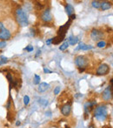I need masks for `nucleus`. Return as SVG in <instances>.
I'll use <instances>...</instances> for the list:
<instances>
[{"label": "nucleus", "instance_id": "obj_1", "mask_svg": "<svg viewBox=\"0 0 113 128\" xmlns=\"http://www.w3.org/2000/svg\"><path fill=\"white\" fill-rule=\"evenodd\" d=\"M93 116L98 121H105L108 117L107 107L105 104H99L93 109Z\"/></svg>", "mask_w": 113, "mask_h": 128}, {"label": "nucleus", "instance_id": "obj_2", "mask_svg": "<svg viewBox=\"0 0 113 128\" xmlns=\"http://www.w3.org/2000/svg\"><path fill=\"white\" fill-rule=\"evenodd\" d=\"M15 18L18 26L22 27L28 26V18L23 8L19 6L17 7V9L15 10Z\"/></svg>", "mask_w": 113, "mask_h": 128}, {"label": "nucleus", "instance_id": "obj_3", "mask_svg": "<svg viewBox=\"0 0 113 128\" xmlns=\"http://www.w3.org/2000/svg\"><path fill=\"white\" fill-rule=\"evenodd\" d=\"M75 64L78 66V70H79V72L82 73L85 72L86 67L89 64V59L85 56L79 55L78 57H76V58H75Z\"/></svg>", "mask_w": 113, "mask_h": 128}, {"label": "nucleus", "instance_id": "obj_4", "mask_svg": "<svg viewBox=\"0 0 113 128\" xmlns=\"http://www.w3.org/2000/svg\"><path fill=\"white\" fill-rule=\"evenodd\" d=\"M11 38V32L2 22H0V39L2 41H6Z\"/></svg>", "mask_w": 113, "mask_h": 128}, {"label": "nucleus", "instance_id": "obj_5", "mask_svg": "<svg viewBox=\"0 0 113 128\" xmlns=\"http://www.w3.org/2000/svg\"><path fill=\"white\" fill-rule=\"evenodd\" d=\"M104 37H105L104 32H102L101 30H98V29H92L91 32V38L92 40L99 42V41L103 40Z\"/></svg>", "mask_w": 113, "mask_h": 128}, {"label": "nucleus", "instance_id": "obj_6", "mask_svg": "<svg viewBox=\"0 0 113 128\" xmlns=\"http://www.w3.org/2000/svg\"><path fill=\"white\" fill-rule=\"evenodd\" d=\"M110 72V66L107 64H101L97 69V75L98 76H105L107 75Z\"/></svg>", "mask_w": 113, "mask_h": 128}, {"label": "nucleus", "instance_id": "obj_7", "mask_svg": "<svg viewBox=\"0 0 113 128\" xmlns=\"http://www.w3.org/2000/svg\"><path fill=\"white\" fill-rule=\"evenodd\" d=\"M41 20L44 23H49V22H51V21H52V16H51L50 8H47V9H45V10H44V12L41 14Z\"/></svg>", "mask_w": 113, "mask_h": 128}, {"label": "nucleus", "instance_id": "obj_8", "mask_svg": "<svg viewBox=\"0 0 113 128\" xmlns=\"http://www.w3.org/2000/svg\"><path fill=\"white\" fill-rule=\"evenodd\" d=\"M102 98L105 101H109L112 100V86H109L106 87V89L102 93Z\"/></svg>", "mask_w": 113, "mask_h": 128}, {"label": "nucleus", "instance_id": "obj_9", "mask_svg": "<svg viewBox=\"0 0 113 128\" xmlns=\"http://www.w3.org/2000/svg\"><path fill=\"white\" fill-rule=\"evenodd\" d=\"M61 113L64 117H68L71 112V103H65L60 108Z\"/></svg>", "mask_w": 113, "mask_h": 128}, {"label": "nucleus", "instance_id": "obj_10", "mask_svg": "<svg viewBox=\"0 0 113 128\" xmlns=\"http://www.w3.org/2000/svg\"><path fill=\"white\" fill-rule=\"evenodd\" d=\"M71 24V19H69V21H67L64 26L59 27L58 30H57V35L58 36H65L66 32H67L68 29L70 28Z\"/></svg>", "mask_w": 113, "mask_h": 128}, {"label": "nucleus", "instance_id": "obj_11", "mask_svg": "<svg viewBox=\"0 0 113 128\" xmlns=\"http://www.w3.org/2000/svg\"><path fill=\"white\" fill-rule=\"evenodd\" d=\"M97 102L96 101H88L87 103H85V114L87 115L94 109V106H96Z\"/></svg>", "mask_w": 113, "mask_h": 128}, {"label": "nucleus", "instance_id": "obj_12", "mask_svg": "<svg viewBox=\"0 0 113 128\" xmlns=\"http://www.w3.org/2000/svg\"><path fill=\"white\" fill-rule=\"evenodd\" d=\"M49 88H50L49 84H47V83H45V82L40 83L38 86V92H44L47 91Z\"/></svg>", "mask_w": 113, "mask_h": 128}, {"label": "nucleus", "instance_id": "obj_13", "mask_svg": "<svg viewBox=\"0 0 113 128\" xmlns=\"http://www.w3.org/2000/svg\"><path fill=\"white\" fill-rule=\"evenodd\" d=\"M93 48V46H89V44H85L84 43H80L79 46L76 48V51H78V50H83V51H88V50H91Z\"/></svg>", "mask_w": 113, "mask_h": 128}, {"label": "nucleus", "instance_id": "obj_14", "mask_svg": "<svg viewBox=\"0 0 113 128\" xmlns=\"http://www.w3.org/2000/svg\"><path fill=\"white\" fill-rule=\"evenodd\" d=\"M100 8L102 9V10H106L112 8V3L108 1H103L101 2V4H100Z\"/></svg>", "mask_w": 113, "mask_h": 128}, {"label": "nucleus", "instance_id": "obj_15", "mask_svg": "<svg viewBox=\"0 0 113 128\" xmlns=\"http://www.w3.org/2000/svg\"><path fill=\"white\" fill-rule=\"evenodd\" d=\"M65 36H58L57 35V37L53 38H51V44H60L62 41H64V38Z\"/></svg>", "mask_w": 113, "mask_h": 128}, {"label": "nucleus", "instance_id": "obj_16", "mask_svg": "<svg viewBox=\"0 0 113 128\" xmlns=\"http://www.w3.org/2000/svg\"><path fill=\"white\" fill-rule=\"evenodd\" d=\"M65 10H66V13L68 14L69 17L72 15V14H74V8H73V6L71 4H67L65 5Z\"/></svg>", "mask_w": 113, "mask_h": 128}, {"label": "nucleus", "instance_id": "obj_17", "mask_svg": "<svg viewBox=\"0 0 113 128\" xmlns=\"http://www.w3.org/2000/svg\"><path fill=\"white\" fill-rule=\"evenodd\" d=\"M68 43H69V44H71V46H75L76 44H78V37H74V36H71V37H69V38H68Z\"/></svg>", "mask_w": 113, "mask_h": 128}, {"label": "nucleus", "instance_id": "obj_18", "mask_svg": "<svg viewBox=\"0 0 113 128\" xmlns=\"http://www.w3.org/2000/svg\"><path fill=\"white\" fill-rule=\"evenodd\" d=\"M69 46H70L69 43L66 41V42L63 43V44H61L60 46H59V50H60V51H64V50H66L68 47H69Z\"/></svg>", "mask_w": 113, "mask_h": 128}, {"label": "nucleus", "instance_id": "obj_19", "mask_svg": "<svg viewBox=\"0 0 113 128\" xmlns=\"http://www.w3.org/2000/svg\"><path fill=\"white\" fill-rule=\"evenodd\" d=\"M40 80H41L40 76H38V75H37V74L34 75V81H33L34 84H40Z\"/></svg>", "mask_w": 113, "mask_h": 128}, {"label": "nucleus", "instance_id": "obj_20", "mask_svg": "<svg viewBox=\"0 0 113 128\" xmlns=\"http://www.w3.org/2000/svg\"><path fill=\"white\" fill-rule=\"evenodd\" d=\"M8 61L9 60L6 57H4V56H1V57H0V66H1V64H6V63H8Z\"/></svg>", "mask_w": 113, "mask_h": 128}, {"label": "nucleus", "instance_id": "obj_21", "mask_svg": "<svg viewBox=\"0 0 113 128\" xmlns=\"http://www.w3.org/2000/svg\"><path fill=\"white\" fill-rule=\"evenodd\" d=\"M105 46H106V42L104 40H101V41H99V42L97 43V46L99 48H104V47H105Z\"/></svg>", "mask_w": 113, "mask_h": 128}, {"label": "nucleus", "instance_id": "obj_22", "mask_svg": "<svg viewBox=\"0 0 113 128\" xmlns=\"http://www.w3.org/2000/svg\"><path fill=\"white\" fill-rule=\"evenodd\" d=\"M35 5H36V8H37V10H42L43 9H44V5L40 3V2H36Z\"/></svg>", "mask_w": 113, "mask_h": 128}, {"label": "nucleus", "instance_id": "obj_23", "mask_svg": "<svg viewBox=\"0 0 113 128\" xmlns=\"http://www.w3.org/2000/svg\"><path fill=\"white\" fill-rule=\"evenodd\" d=\"M91 4H92V6L94 7V8L99 9L100 8V4H101V2H99V1H93L92 3H91Z\"/></svg>", "mask_w": 113, "mask_h": 128}, {"label": "nucleus", "instance_id": "obj_24", "mask_svg": "<svg viewBox=\"0 0 113 128\" xmlns=\"http://www.w3.org/2000/svg\"><path fill=\"white\" fill-rule=\"evenodd\" d=\"M29 102H30V98H29V96H27V95H25V96L24 97V104H25V106H27L29 104Z\"/></svg>", "mask_w": 113, "mask_h": 128}, {"label": "nucleus", "instance_id": "obj_25", "mask_svg": "<svg viewBox=\"0 0 113 128\" xmlns=\"http://www.w3.org/2000/svg\"><path fill=\"white\" fill-rule=\"evenodd\" d=\"M39 104L46 106L48 104V101H47V100H42V98H41V100H39Z\"/></svg>", "mask_w": 113, "mask_h": 128}, {"label": "nucleus", "instance_id": "obj_26", "mask_svg": "<svg viewBox=\"0 0 113 128\" xmlns=\"http://www.w3.org/2000/svg\"><path fill=\"white\" fill-rule=\"evenodd\" d=\"M60 91H61V88L59 87V86H57V87L54 89V94H55V95L59 94V92H60Z\"/></svg>", "mask_w": 113, "mask_h": 128}, {"label": "nucleus", "instance_id": "obj_27", "mask_svg": "<svg viewBox=\"0 0 113 128\" xmlns=\"http://www.w3.org/2000/svg\"><path fill=\"white\" fill-rule=\"evenodd\" d=\"M6 46V42L5 41H1L0 42V49H3Z\"/></svg>", "mask_w": 113, "mask_h": 128}, {"label": "nucleus", "instance_id": "obj_28", "mask_svg": "<svg viewBox=\"0 0 113 128\" xmlns=\"http://www.w3.org/2000/svg\"><path fill=\"white\" fill-rule=\"evenodd\" d=\"M24 50H26V51H27V52H30L33 51V46H27V47H26V48H24Z\"/></svg>", "mask_w": 113, "mask_h": 128}, {"label": "nucleus", "instance_id": "obj_29", "mask_svg": "<svg viewBox=\"0 0 113 128\" xmlns=\"http://www.w3.org/2000/svg\"><path fill=\"white\" fill-rule=\"evenodd\" d=\"M44 73H52V72L50 71L47 68H44Z\"/></svg>", "mask_w": 113, "mask_h": 128}, {"label": "nucleus", "instance_id": "obj_30", "mask_svg": "<svg viewBox=\"0 0 113 128\" xmlns=\"http://www.w3.org/2000/svg\"><path fill=\"white\" fill-rule=\"evenodd\" d=\"M76 18V14H72L71 16H70V19H71V21L73 20V19H75Z\"/></svg>", "mask_w": 113, "mask_h": 128}, {"label": "nucleus", "instance_id": "obj_31", "mask_svg": "<svg viewBox=\"0 0 113 128\" xmlns=\"http://www.w3.org/2000/svg\"><path fill=\"white\" fill-rule=\"evenodd\" d=\"M46 44H47V46H50L51 44V38H49L48 40H46Z\"/></svg>", "mask_w": 113, "mask_h": 128}, {"label": "nucleus", "instance_id": "obj_32", "mask_svg": "<svg viewBox=\"0 0 113 128\" xmlns=\"http://www.w3.org/2000/svg\"><path fill=\"white\" fill-rule=\"evenodd\" d=\"M39 55H41V51H40V50H38V51H37V54H36V58H37Z\"/></svg>", "mask_w": 113, "mask_h": 128}, {"label": "nucleus", "instance_id": "obj_33", "mask_svg": "<svg viewBox=\"0 0 113 128\" xmlns=\"http://www.w3.org/2000/svg\"><path fill=\"white\" fill-rule=\"evenodd\" d=\"M88 128H96V127H95V126L93 125V124H91V125L89 126V127H88Z\"/></svg>", "mask_w": 113, "mask_h": 128}, {"label": "nucleus", "instance_id": "obj_34", "mask_svg": "<svg viewBox=\"0 0 113 128\" xmlns=\"http://www.w3.org/2000/svg\"><path fill=\"white\" fill-rule=\"evenodd\" d=\"M21 125V122L20 121H17V123H16V126H20Z\"/></svg>", "mask_w": 113, "mask_h": 128}, {"label": "nucleus", "instance_id": "obj_35", "mask_svg": "<svg viewBox=\"0 0 113 128\" xmlns=\"http://www.w3.org/2000/svg\"><path fill=\"white\" fill-rule=\"evenodd\" d=\"M65 128H71L70 126H65Z\"/></svg>", "mask_w": 113, "mask_h": 128}]
</instances>
